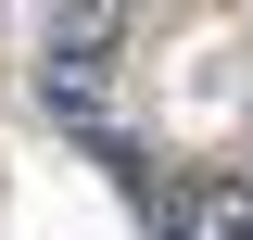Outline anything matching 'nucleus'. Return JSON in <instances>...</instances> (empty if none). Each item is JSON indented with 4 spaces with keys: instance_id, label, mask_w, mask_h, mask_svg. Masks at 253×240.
I'll use <instances>...</instances> for the list:
<instances>
[{
    "instance_id": "nucleus-1",
    "label": "nucleus",
    "mask_w": 253,
    "mask_h": 240,
    "mask_svg": "<svg viewBox=\"0 0 253 240\" xmlns=\"http://www.w3.org/2000/svg\"><path fill=\"white\" fill-rule=\"evenodd\" d=\"M165 240H253V177H190L165 202Z\"/></svg>"
}]
</instances>
